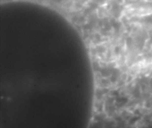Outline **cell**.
<instances>
[{
  "label": "cell",
  "instance_id": "cell-1",
  "mask_svg": "<svg viewBox=\"0 0 152 128\" xmlns=\"http://www.w3.org/2000/svg\"><path fill=\"white\" fill-rule=\"evenodd\" d=\"M121 51V49L120 47L118 46L116 47L114 49V51L116 55H118L119 54Z\"/></svg>",
  "mask_w": 152,
  "mask_h": 128
}]
</instances>
